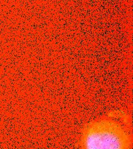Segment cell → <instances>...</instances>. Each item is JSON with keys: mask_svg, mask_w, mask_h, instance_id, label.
<instances>
[{"mask_svg": "<svg viewBox=\"0 0 133 149\" xmlns=\"http://www.w3.org/2000/svg\"><path fill=\"white\" fill-rule=\"evenodd\" d=\"M132 141L129 133L120 124L103 119L88 125L82 133L81 148L87 149H129Z\"/></svg>", "mask_w": 133, "mask_h": 149, "instance_id": "cell-1", "label": "cell"}]
</instances>
